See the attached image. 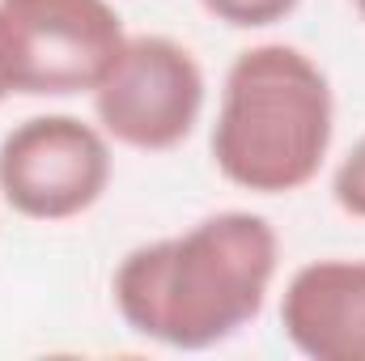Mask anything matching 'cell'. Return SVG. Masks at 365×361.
Returning <instances> with one entry per match:
<instances>
[{"instance_id": "cell-1", "label": "cell", "mask_w": 365, "mask_h": 361, "mask_svg": "<svg viewBox=\"0 0 365 361\" xmlns=\"http://www.w3.org/2000/svg\"><path fill=\"white\" fill-rule=\"evenodd\" d=\"M276 230L255 213H217L179 238L136 247L115 272L123 323L170 349H212L242 332L276 276Z\"/></svg>"}, {"instance_id": "cell-2", "label": "cell", "mask_w": 365, "mask_h": 361, "mask_svg": "<svg viewBox=\"0 0 365 361\" xmlns=\"http://www.w3.org/2000/svg\"><path fill=\"white\" fill-rule=\"evenodd\" d=\"M331 86L306 51L284 43L251 47L225 73L212 162L247 191H297L331 149Z\"/></svg>"}, {"instance_id": "cell-3", "label": "cell", "mask_w": 365, "mask_h": 361, "mask_svg": "<svg viewBox=\"0 0 365 361\" xmlns=\"http://www.w3.org/2000/svg\"><path fill=\"white\" fill-rule=\"evenodd\" d=\"M106 0H0V77L9 93H86L123 51Z\"/></svg>"}, {"instance_id": "cell-4", "label": "cell", "mask_w": 365, "mask_h": 361, "mask_svg": "<svg viewBox=\"0 0 365 361\" xmlns=\"http://www.w3.org/2000/svg\"><path fill=\"white\" fill-rule=\"evenodd\" d=\"M93 111L119 145L145 153L175 149L200 123L204 73L195 56L166 34L128 39L115 68L93 90Z\"/></svg>"}, {"instance_id": "cell-5", "label": "cell", "mask_w": 365, "mask_h": 361, "mask_svg": "<svg viewBox=\"0 0 365 361\" xmlns=\"http://www.w3.org/2000/svg\"><path fill=\"white\" fill-rule=\"evenodd\" d=\"M110 183L106 136L77 115H34L0 141V191L30 221H68Z\"/></svg>"}, {"instance_id": "cell-6", "label": "cell", "mask_w": 365, "mask_h": 361, "mask_svg": "<svg viewBox=\"0 0 365 361\" xmlns=\"http://www.w3.org/2000/svg\"><path fill=\"white\" fill-rule=\"evenodd\" d=\"M280 323L306 357L365 361V260L297 268L280 302Z\"/></svg>"}, {"instance_id": "cell-7", "label": "cell", "mask_w": 365, "mask_h": 361, "mask_svg": "<svg viewBox=\"0 0 365 361\" xmlns=\"http://www.w3.org/2000/svg\"><path fill=\"white\" fill-rule=\"evenodd\" d=\"M217 21L251 30V26H272L297 9V0H200Z\"/></svg>"}, {"instance_id": "cell-8", "label": "cell", "mask_w": 365, "mask_h": 361, "mask_svg": "<svg viewBox=\"0 0 365 361\" xmlns=\"http://www.w3.org/2000/svg\"><path fill=\"white\" fill-rule=\"evenodd\" d=\"M331 191H336V204L353 217H365V136L349 149V158L340 162L336 179H331Z\"/></svg>"}, {"instance_id": "cell-9", "label": "cell", "mask_w": 365, "mask_h": 361, "mask_svg": "<svg viewBox=\"0 0 365 361\" xmlns=\"http://www.w3.org/2000/svg\"><path fill=\"white\" fill-rule=\"evenodd\" d=\"M4 93H9V86H4V77H0V102H4Z\"/></svg>"}, {"instance_id": "cell-10", "label": "cell", "mask_w": 365, "mask_h": 361, "mask_svg": "<svg viewBox=\"0 0 365 361\" xmlns=\"http://www.w3.org/2000/svg\"><path fill=\"white\" fill-rule=\"evenodd\" d=\"M357 9H361V17H365V0H357Z\"/></svg>"}]
</instances>
